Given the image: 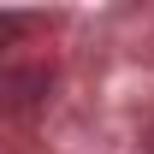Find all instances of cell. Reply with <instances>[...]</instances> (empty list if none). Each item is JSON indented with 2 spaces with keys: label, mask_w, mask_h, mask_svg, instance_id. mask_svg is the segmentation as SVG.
Returning a JSON list of instances; mask_svg holds the SVG:
<instances>
[{
  "label": "cell",
  "mask_w": 154,
  "mask_h": 154,
  "mask_svg": "<svg viewBox=\"0 0 154 154\" xmlns=\"http://www.w3.org/2000/svg\"><path fill=\"white\" fill-rule=\"evenodd\" d=\"M48 83L54 77L42 71V65H18V71H6V95H12V107H30V101L48 95Z\"/></svg>",
  "instance_id": "cell-1"
},
{
  "label": "cell",
  "mask_w": 154,
  "mask_h": 154,
  "mask_svg": "<svg viewBox=\"0 0 154 154\" xmlns=\"http://www.w3.org/2000/svg\"><path fill=\"white\" fill-rule=\"evenodd\" d=\"M148 154H154V131H148Z\"/></svg>",
  "instance_id": "cell-2"
}]
</instances>
